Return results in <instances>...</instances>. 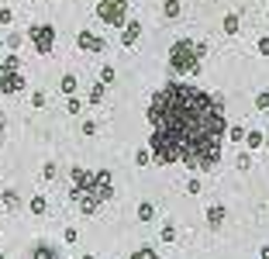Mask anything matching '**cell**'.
Segmentation results:
<instances>
[{"label": "cell", "mask_w": 269, "mask_h": 259, "mask_svg": "<svg viewBox=\"0 0 269 259\" xmlns=\"http://www.w3.org/2000/svg\"><path fill=\"white\" fill-rule=\"evenodd\" d=\"M200 56H207V45L204 42H190V38H179L173 49H169V69L186 76V73H197L200 69Z\"/></svg>", "instance_id": "3"}, {"label": "cell", "mask_w": 269, "mask_h": 259, "mask_svg": "<svg viewBox=\"0 0 269 259\" xmlns=\"http://www.w3.org/2000/svg\"><path fill=\"white\" fill-rule=\"evenodd\" d=\"M14 21V11L11 7H0V24H11Z\"/></svg>", "instance_id": "25"}, {"label": "cell", "mask_w": 269, "mask_h": 259, "mask_svg": "<svg viewBox=\"0 0 269 259\" xmlns=\"http://www.w3.org/2000/svg\"><path fill=\"white\" fill-rule=\"evenodd\" d=\"M162 14H166V18H179V0H166V4H162Z\"/></svg>", "instance_id": "16"}, {"label": "cell", "mask_w": 269, "mask_h": 259, "mask_svg": "<svg viewBox=\"0 0 269 259\" xmlns=\"http://www.w3.org/2000/svg\"><path fill=\"white\" fill-rule=\"evenodd\" d=\"M0 90H4V93H21L24 90L21 59L18 56H4V62H0Z\"/></svg>", "instance_id": "4"}, {"label": "cell", "mask_w": 269, "mask_h": 259, "mask_svg": "<svg viewBox=\"0 0 269 259\" xmlns=\"http://www.w3.org/2000/svg\"><path fill=\"white\" fill-rule=\"evenodd\" d=\"M152 218H156V204H152V201H142V204H138V221L145 225V221H152Z\"/></svg>", "instance_id": "11"}, {"label": "cell", "mask_w": 269, "mask_h": 259, "mask_svg": "<svg viewBox=\"0 0 269 259\" xmlns=\"http://www.w3.org/2000/svg\"><path fill=\"white\" fill-rule=\"evenodd\" d=\"M186 194H200V180H190L186 183Z\"/></svg>", "instance_id": "30"}, {"label": "cell", "mask_w": 269, "mask_h": 259, "mask_svg": "<svg viewBox=\"0 0 269 259\" xmlns=\"http://www.w3.org/2000/svg\"><path fill=\"white\" fill-rule=\"evenodd\" d=\"M100 83H114V66H104L100 69Z\"/></svg>", "instance_id": "23"}, {"label": "cell", "mask_w": 269, "mask_h": 259, "mask_svg": "<svg viewBox=\"0 0 269 259\" xmlns=\"http://www.w3.org/2000/svg\"><path fill=\"white\" fill-rule=\"evenodd\" d=\"M255 107H259V111H266V107H269V90H262V93L255 97Z\"/></svg>", "instance_id": "24"}, {"label": "cell", "mask_w": 269, "mask_h": 259, "mask_svg": "<svg viewBox=\"0 0 269 259\" xmlns=\"http://www.w3.org/2000/svg\"><path fill=\"white\" fill-rule=\"evenodd\" d=\"M83 135H97V121H83Z\"/></svg>", "instance_id": "31"}, {"label": "cell", "mask_w": 269, "mask_h": 259, "mask_svg": "<svg viewBox=\"0 0 269 259\" xmlns=\"http://www.w3.org/2000/svg\"><path fill=\"white\" fill-rule=\"evenodd\" d=\"M59 90H62V93H76V76H72V73H66V76H62Z\"/></svg>", "instance_id": "14"}, {"label": "cell", "mask_w": 269, "mask_h": 259, "mask_svg": "<svg viewBox=\"0 0 269 259\" xmlns=\"http://www.w3.org/2000/svg\"><path fill=\"white\" fill-rule=\"evenodd\" d=\"M262 259H269V249H262Z\"/></svg>", "instance_id": "34"}, {"label": "cell", "mask_w": 269, "mask_h": 259, "mask_svg": "<svg viewBox=\"0 0 269 259\" xmlns=\"http://www.w3.org/2000/svg\"><path fill=\"white\" fill-rule=\"evenodd\" d=\"M148 149L159 166L183 163L186 169H214L221 159L224 114L221 97L190 83H166L148 104Z\"/></svg>", "instance_id": "1"}, {"label": "cell", "mask_w": 269, "mask_h": 259, "mask_svg": "<svg viewBox=\"0 0 269 259\" xmlns=\"http://www.w3.org/2000/svg\"><path fill=\"white\" fill-rule=\"evenodd\" d=\"M259 52H262V56H269V35H266V38H259Z\"/></svg>", "instance_id": "32"}, {"label": "cell", "mask_w": 269, "mask_h": 259, "mask_svg": "<svg viewBox=\"0 0 269 259\" xmlns=\"http://www.w3.org/2000/svg\"><path fill=\"white\" fill-rule=\"evenodd\" d=\"M4 207H21V197H18V190H4Z\"/></svg>", "instance_id": "15"}, {"label": "cell", "mask_w": 269, "mask_h": 259, "mask_svg": "<svg viewBox=\"0 0 269 259\" xmlns=\"http://www.w3.org/2000/svg\"><path fill=\"white\" fill-rule=\"evenodd\" d=\"M45 211H49V201H45L42 194H35V197H31V214H45Z\"/></svg>", "instance_id": "13"}, {"label": "cell", "mask_w": 269, "mask_h": 259, "mask_svg": "<svg viewBox=\"0 0 269 259\" xmlns=\"http://www.w3.org/2000/svg\"><path fill=\"white\" fill-rule=\"evenodd\" d=\"M224 31L228 35H238V14H228L224 18Z\"/></svg>", "instance_id": "19"}, {"label": "cell", "mask_w": 269, "mask_h": 259, "mask_svg": "<svg viewBox=\"0 0 269 259\" xmlns=\"http://www.w3.org/2000/svg\"><path fill=\"white\" fill-rule=\"evenodd\" d=\"M162 242H176V225H173V221L162 225Z\"/></svg>", "instance_id": "20"}, {"label": "cell", "mask_w": 269, "mask_h": 259, "mask_svg": "<svg viewBox=\"0 0 269 259\" xmlns=\"http://www.w3.org/2000/svg\"><path fill=\"white\" fill-rule=\"evenodd\" d=\"M69 176H72V190H69V197L80 204L83 214H93L100 204H107V201L114 197V176H110V169H97V173H90V169H83V166H72Z\"/></svg>", "instance_id": "2"}, {"label": "cell", "mask_w": 269, "mask_h": 259, "mask_svg": "<svg viewBox=\"0 0 269 259\" xmlns=\"http://www.w3.org/2000/svg\"><path fill=\"white\" fill-rule=\"evenodd\" d=\"M97 18L110 28H121L128 18V0H97Z\"/></svg>", "instance_id": "5"}, {"label": "cell", "mask_w": 269, "mask_h": 259, "mask_svg": "<svg viewBox=\"0 0 269 259\" xmlns=\"http://www.w3.org/2000/svg\"><path fill=\"white\" fill-rule=\"evenodd\" d=\"M66 111H69V114H80V111H83V104H80V100H76V97L69 93V104H66Z\"/></svg>", "instance_id": "22"}, {"label": "cell", "mask_w": 269, "mask_h": 259, "mask_svg": "<svg viewBox=\"0 0 269 259\" xmlns=\"http://www.w3.org/2000/svg\"><path fill=\"white\" fill-rule=\"evenodd\" d=\"M224 218H228V211H224L221 204H211V207H207V225H211V228H221Z\"/></svg>", "instance_id": "9"}, {"label": "cell", "mask_w": 269, "mask_h": 259, "mask_svg": "<svg viewBox=\"0 0 269 259\" xmlns=\"http://www.w3.org/2000/svg\"><path fill=\"white\" fill-rule=\"evenodd\" d=\"M142 35V21H128L125 24V35H121V45H135Z\"/></svg>", "instance_id": "8"}, {"label": "cell", "mask_w": 269, "mask_h": 259, "mask_svg": "<svg viewBox=\"0 0 269 259\" xmlns=\"http://www.w3.org/2000/svg\"><path fill=\"white\" fill-rule=\"evenodd\" d=\"M31 259H59V252H55L49 242H38V245L31 249Z\"/></svg>", "instance_id": "10"}, {"label": "cell", "mask_w": 269, "mask_h": 259, "mask_svg": "<svg viewBox=\"0 0 269 259\" xmlns=\"http://www.w3.org/2000/svg\"><path fill=\"white\" fill-rule=\"evenodd\" d=\"M62 239H66V242H69V245H72V242H76V239H80V232H76V228H66V232H62Z\"/></svg>", "instance_id": "28"}, {"label": "cell", "mask_w": 269, "mask_h": 259, "mask_svg": "<svg viewBox=\"0 0 269 259\" xmlns=\"http://www.w3.org/2000/svg\"><path fill=\"white\" fill-rule=\"evenodd\" d=\"M104 90H107V83H93V90H90V104H100V100H104Z\"/></svg>", "instance_id": "18"}, {"label": "cell", "mask_w": 269, "mask_h": 259, "mask_svg": "<svg viewBox=\"0 0 269 259\" xmlns=\"http://www.w3.org/2000/svg\"><path fill=\"white\" fill-rule=\"evenodd\" d=\"M232 142H245V128H242V125L232 128Z\"/></svg>", "instance_id": "26"}, {"label": "cell", "mask_w": 269, "mask_h": 259, "mask_svg": "<svg viewBox=\"0 0 269 259\" xmlns=\"http://www.w3.org/2000/svg\"><path fill=\"white\" fill-rule=\"evenodd\" d=\"M80 259H93V256H80Z\"/></svg>", "instance_id": "35"}, {"label": "cell", "mask_w": 269, "mask_h": 259, "mask_svg": "<svg viewBox=\"0 0 269 259\" xmlns=\"http://www.w3.org/2000/svg\"><path fill=\"white\" fill-rule=\"evenodd\" d=\"M131 259H159V256H156V249L142 245V249H135V252H131Z\"/></svg>", "instance_id": "17"}, {"label": "cell", "mask_w": 269, "mask_h": 259, "mask_svg": "<svg viewBox=\"0 0 269 259\" xmlns=\"http://www.w3.org/2000/svg\"><path fill=\"white\" fill-rule=\"evenodd\" d=\"M80 49H87V52H104V38L100 35H93V31H80Z\"/></svg>", "instance_id": "7"}, {"label": "cell", "mask_w": 269, "mask_h": 259, "mask_svg": "<svg viewBox=\"0 0 269 259\" xmlns=\"http://www.w3.org/2000/svg\"><path fill=\"white\" fill-rule=\"evenodd\" d=\"M135 163H138V166H148V163H152V149H138Z\"/></svg>", "instance_id": "21"}, {"label": "cell", "mask_w": 269, "mask_h": 259, "mask_svg": "<svg viewBox=\"0 0 269 259\" xmlns=\"http://www.w3.org/2000/svg\"><path fill=\"white\" fill-rule=\"evenodd\" d=\"M31 104H35V107H45V93L35 90V93H31Z\"/></svg>", "instance_id": "27"}, {"label": "cell", "mask_w": 269, "mask_h": 259, "mask_svg": "<svg viewBox=\"0 0 269 259\" xmlns=\"http://www.w3.org/2000/svg\"><path fill=\"white\" fill-rule=\"evenodd\" d=\"M245 145H249V149H262V145H266V135H262V131H245Z\"/></svg>", "instance_id": "12"}, {"label": "cell", "mask_w": 269, "mask_h": 259, "mask_svg": "<svg viewBox=\"0 0 269 259\" xmlns=\"http://www.w3.org/2000/svg\"><path fill=\"white\" fill-rule=\"evenodd\" d=\"M238 169H252V159L249 156H238Z\"/></svg>", "instance_id": "33"}, {"label": "cell", "mask_w": 269, "mask_h": 259, "mask_svg": "<svg viewBox=\"0 0 269 259\" xmlns=\"http://www.w3.org/2000/svg\"><path fill=\"white\" fill-rule=\"evenodd\" d=\"M42 176H45V180H55V163H45V169H42Z\"/></svg>", "instance_id": "29"}, {"label": "cell", "mask_w": 269, "mask_h": 259, "mask_svg": "<svg viewBox=\"0 0 269 259\" xmlns=\"http://www.w3.org/2000/svg\"><path fill=\"white\" fill-rule=\"evenodd\" d=\"M0 52H4V42H0Z\"/></svg>", "instance_id": "37"}, {"label": "cell", "mask_w": 269, "mask_h": 259, "mask_svg": "<svg viewBox=\"0 0 269 259\" xmlns=\"http://www.w3.org/2000/svg\"><path fill=\"white\" fill-rule=\"evenodd\" d=\"M266 149H269V138H266Z\"/></svg>", "instance_id": "38"}, {"label": "cell", "mask_w": 269, "mask_h": 259, "mask_svg": "<svg viewBox=\"0 0 269 259\" xmlns=\"http://www.w3.org/2000/svg\"><path fill=\"white\" fill-rule=\"evenodd\" d=\"M28 38H31V45H35L38 56H49L52 45H55V28H52V24H35V28L28 31Z\"/></svg>", "instance_id": "6"}, {"label": "cell", "mask_w": 269, "mask_h": 259, "mask_svg": "<svg viewBox=\"0 0 269 259\" xmlns=\"http://www.w3.org/2000/svg\"><path fill=\"white\" fill-rule=\"evenodd\" d=\"M0 128H4V118H0Z\"/></svg>", "instance_id": "36"}]
</instances>
